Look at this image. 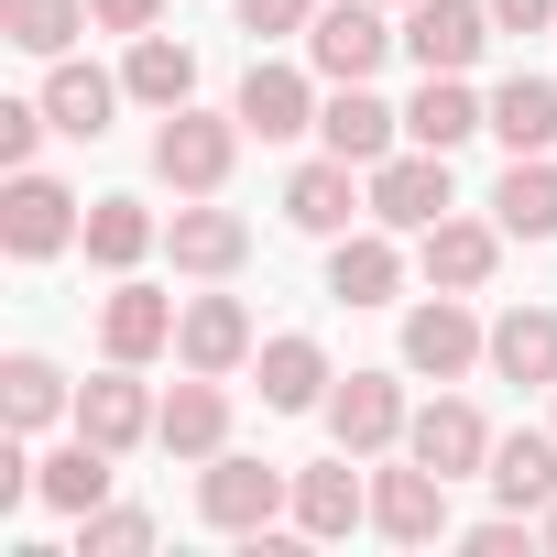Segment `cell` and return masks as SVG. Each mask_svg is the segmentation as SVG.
<instances>
[{
	"label": "cell",
	"instance_id": "obj_1",
	"mask_svg": "<svg viewBox=\"0 0 557 557\" xmlns=\"http://www.w3.org/2000/svg\"><path fill=\"white\" fill-rule=\"evenodd\" d=\"M230 153H240V110H164V132H153V175L175 186V197H219L230 186Z\"/></svg>",
	"mask_w": 557,
	"mask_h": 557
},
{
	"label": "cell",
	"instance_id": "obj_2",
	"mask_svg": "<svg viewBox=\"0 0 557 557\" xmlns=\"http://www.w3.org/2000/svg\"><path fill=\"white\" fill-rule=\"evenodd\" d=\"M66 240H88V208L55 186V175H12V186H0V251H12V262H55Z\"/></svg>",
	"mask_w": 557,
	"mask_h": 557
},
{
	"label": "cell",
	"instance_id": "obj_3",
	"mask_svg": "<svg viewBox=\"0 0 557 557\" xmlns=\"http://www.w3.org/2000/svg\"><path fill=\"white\" fill-rule=\"evenodd\" d=\"M394 45H405V34L383 23V0H318V23H307V66H318L329 88H361Z\"/></svg>",
	"mask_w": 557,
	"mask_h": 557
},
{
	"label": "cell",
	"instance_id": "obj_4",
	"mask_svg": "<svg viewBox=\"0 0 557 557\" xmlns=\"http://www.w3.org/2000/svg\"><path fill=\"white\" fill-rule=\"evenodd\" d=\"M285 503H296V470H273V459H230V448H219V459L197 470V513H208L219 535H262Z\"/></svg>",
	"mask_w": 557,
	"mask_h": 557
},
{
	"label": "cell",
	"instance_id": "obj_5",
	"mask_svg": "<svg viewBox=\"0 0 557 557\" xmlns=\"http://www.w3.org/2000/svg\"><path fill=\"white\" fill-rule=\"evenodd\" d=\"M492 34H503L492 0H405V55H416L426 77H470Z\"/></svg>",
	"mask_w": 557,
	"mask_h": 557
},
{
	"label": "cell",
	"instance_id": "obj_6",
	"mask_svg": "<svg viewBox=\"0 0 557 557\" xmlns=\"http://www.w3.org/2000/svg\"><path fill=\"white\" fill-rule=\"evenodd\" d=\"M470 361H492V329H481V318H470V307L437 285V296L405 318V372H426V383H459Z\"/></svg>",
	"mask_w": 557,
	"mask_h": 557
},
{
	"label": "cell",
	"instance_id": "obj_7",
	"mask_svg": "<svg viewBox=\"0 0 557 557\" xmlns=\"http://www.w3.org/2000/svg\"><path fill=\"white\" fill-rule=\"evenodd\" d=\"M448 208H459V197H448V153L416 143V153H383V164H372V219H383V230H437Z\"/></svg>",
	"mask_w": 557,
	"mask_h": 557
},
{
	"label": "cell",
	"instance_id": "obj_8",
	"mask_svg": "<svg viewBox=\"0 0 557 557\" xmlns=\"http://www.w3.org/2000/svg\"><path fill=\"white\" fill-rule=\"evenodd\" d=\"M405 459H426L437 481H470V470H492V426H481V405H459V394L416 405V416H405Z\"/></svg>",
	"mask_w": 557,
	"mask_h": 557
},
{
	"label": "cell",
	"instance_id": "obj_9",
	"mask_svg": "<svg viewBox=\"0 0 557 557\" xmlns=\"http://www.w3.org/2000/svg\"><path fill=\"white\" fill-rule=\"evenodd\" d=\"M318 143H329L339 164H361V175H372V164L405 143V110H383V99H372V77H361V88H329V99H318Z\"/></svg>",
	"mask_w": 557,
	"mask_h": 557
},
{
	"label": "cell",
	"instance_id": "obj_10",
	"mask_svg": "<svg viewBox=\"0 0 557 557\" xmlns=\"http://www.w3.org/2000/svg\"><path fill=\"white\" fill-rule=\"evenodd\" d=\"M329 437H339L350 459H383V448L405 437V383H394V372H350V383L329 394Z\"/></svg>",
	"mask_w": 557,
	"mask_h": 557
},
{
	"label": "cell",
	"instance_id": "obj_11",
	"mask_svg": "<svg viewBox=\"0 0 557 557\" xmlns=\"http://www.w3.org/2000/svg\"><path fill=\"white\" fill-rule=\"evenodd\" d=\"M372 524L394 535V546H437L448 535V481L416 459V470H372Z\"/></svg>",
	"mask_w": 557,
	"mask_h": 557
},
{
	"label": "cell",
	"instance_id": "obj_12",
	"mask_svg": "<svg viewBox=\"0 0 557 557\" xmlns=\"http://www.w3.org/2000/svg\"><path fill=\"white\" fill-rule=\"evenodd\" d=\"M350 208H372V186H361V164H339V153H318V164H296V175H285V219H296V230H318V240H339V230H350Z\"/></svg>",
	"mask_w": 557,
	"mask_h": 557
},
{
	"label": "cell",
	"instance_id": "obj_13",
	"mask_svg": "<svg viewBox=\"0 0 557 557\" xmlns=\"http://www.w3.org/2000/svg\"><path fill=\"white\" fill-rule=\"evenodd\" d=\"M175 361L230 383V372L251 361V318H240V296H186V318H175Z\"/></svg>",
	"mask_w": 557,
	"mask_h": 557
},
{
	"label": "cell",
	"instance_id": "obj_14",
	"mask_svg": "<svg viewBox=\"0 0 557 557\" xmlns=\"http://www.w3.org/2000/svg\"><path fill=\"white\" fill-rule=\"evenodd\" d=\"M219 437H230V394H219V372H186L153 416V448L164 459H219Z\"/></svg>",
	"mask_w": 557,
	"mask_h": 557
},
{
	"label": "cell",
	"instance_id": "obj_15",
	"mask_svg": "<svg viewBox=\"0 0 557 557\" xmlns=\"http://www.w3.org/2000/svg\"><path fill=\"white\" fill-rule=\"evenodd\" d=\"M240 132H262V143H296V132H318V88H307L296 66L251 55V77H240Z\"/></svg>",
	"mask_w": 557,
	"mask_h": 557
},
{
	"label": "cell",
	"instance_id": "obj_16",
	"mask_svg": "<svg viewBox=\"0 0 557 557\" xmlns=\"http://www.w3.org/2000/svg\"><path fill=\"white\" fill-rule=\"evenodd\" d=\"M416 240H426V285H448V296H481L503 262V219H437Z\"/></svg>",
	"mask_w": 557,
	"mask_h": 557
},
{
	"label": "cell",
	"instance_id": "obj_17",
	"mask_svg": "<svg viewBox=\"0 0 557 557\" xmlns=\"http://www.w3.org/2000/svg\"><path fill=\"white\" fill-rule=\"evenodd\" d=\"M153 416H164V405L132 383V361H110V372L77 394V437H99V448H143V437H153Z\"/></svg>",
	"mask_w": 557,
	"mask_h": 557
},
{
	"label": "cell",
	"instance_id": "obj_18",
	"mask_svg": "<svg viewBox=\"0 0 557 557\" xmlns=\"http://www.w3.org/2000/svg\"><path fill=\"white\" fill-rule=\"evenodd\" d=\"M394 285H405L394 230H339V251H329V296H339V307H394Z\"/></svg>",
	"mask_w": 557,
	"mask_h": 557
},
{
	"label": "cell",
	"instance_id": "obj_19",
	"mask_svg": "<svg viewBox=\"0 0 557 557\" xmlns=\"http://www.w3.org/2000/svg\"><path fill=\"white\" fill-rule=\"evenodd\" d=\"M175 318H186V307H175V296H153V285H121V296H110V307H99V350H110V361H132V372H143V361H153V350H164V339H175Z\"/></svg>",
	"mask_w": 557,
	"mask_h": 557
},
{
	"label": "cell",
	"instance_id": "obj_20",
	"mask_svg": "<svg viewBox=\"0 0 557 557\" xmlns=\"http://www.w3.org/2000/svg\"><path fill=\"white\" fill-rule=\"evenodd\" d=\"M492 372L557 394V307H503V318H492Z\"/></svg>",
	"mask_w": 557,
	"mask_h": 557
},
{
	"label": "cell",
	"instance_id": "obj_21",
	"mask_svg": "<svg viewBox=\"0 0 557 557\" xmlns=\"http://www.w3.org/2000/svg\"><path fill=\"white\" fill-rule=\"evenodd\" d=\"M121 99H132V88H121V77H99V66H77V55H55V77H45V110H55V132H66V143H99Z\"/></svg>",
	"mask_w": 557,
	"mask_h": 557
},
{
	"label": "cell",
	"instance_id": "obj_22",
	"mask_svg": "<svg viewBox=\"0 0 557 557\" xmlns=\"http://www.w3.org/2000/svg\"><path fill=\"white\" fill-rule=\"evenodd\" d=\"M470 132H492V99H470L459 77H426V88L405 99V143H426V153H459Z\"/></svg>",
	"mask_w": 557,
	"mask_h": 557
},
{
	"label": "cell",
	"instance_id": "obj_23",
	"mask_svg": "<svg viewBox=\"0 0 557 557\" xmlns=\"http://www.w3.org/2000/svg\"><path fill=\"white\" fill-rule=\"evenodd\" d=\"M164 251H175V273H240V251H251V230H240V208H175V230H164Z\"/></svg>",
	"mask_w": 557,
	"mask_h": 557
},
{
	"label": "cell",
	"instance_id": "obj_24",
	"mask_svg": "<svg viewBox=\"0 0 557 557\" xmlns=\"http://www.w3.org/2000/svg\"><path fill=\"white\" fill-rule=\"evenodd\" d=\"M110 459H121V448L66 437L55 459H34V503H55V513H99V503H110Z\"/></svg>",
	"mask_w": 557,
	"mask_h": 557
},
{
	"label": "cell",
	"instance_id": "obj_25",
	"mask_svg": "<svg viewBox=\"0 0 557 557\" xmlns=\"http://www.w3.org/2000/svg\"><path fill=\"white\" fill-rule=\"evenodd\" d=\"M296 524H307V535H350V524H372V481L350 470V448H339L329 470H296Z\"/></svg>",
	"mask_w": 557,
	"mask_h": 557
},
{
	"label": "cell",
	"instance_id": "obj_26",
	"mask_svg": "<svg viewBox=\"0 0 557 557\" xmlns=\"http://www.w3.org/2000/svg\"><path fill=\"white\" fill-rule=\"evenodd\" d=\"M492 219H503V240H557V164L513 153L503 186H492Z\"/></svg>",
	"mask_w": 557,
	"mask_h": 557
},
{
	"label": "cell",
	"instance_id": "obj_27",
	"mask_svg": "<svg viewBox=\"0 0 557 557\" xmlns=\"http://www.w3.org/2000/svg\"><path fill=\"white\" fill-rule=\"evenodd\" d=\"M121 88H132L143 110H186V99H197V45H175V34H132Z\"/></svg>",
	"mask_w": 557,
	"mask_h": 557
},
{
	"label": "cell",
	"instance_id": "obj_28",
	"mask_svg": "<svg viewBox=\"0 0 557 557\" xmlns=\"http://www.w3.org/2000/svg\"><path fill=\"white\" fill-rule=\"evenodd\" d=\"M492 492H503V513H546L557 503V437H492Z\"/></svg>",
	"mask_w": 557,
	"mask_h": 557
},
{
	"label": "cell",
	"instance_id": "obj_29",
	"mask_svg": "<svg viewBox=\"0 0 557 557\" xmlns=\"http://www.w3.org/2000/svg\"><path fill=\"white\" fill-rule=\"evenodd\" d=\"M262 405L273 416H307V405H329V350L318 339H262Z\"/></svg>",
	"mask_w": 557,
	"mask_h": 557
},
{
	"label": "cell",
	"instance_id": "obj_30",
	"mask_svg": "<svg viewBox=\"0 0 557 557\" xmlns=\"http://www.w3.org/2000/svg\"><path fill=\"white\" fill-rule=\"evenodd\" d=\"M492 143L503 153H546L557 143V88L546 77H503L492 88Z\"/></svg>",
	"mask_w": 557,
	"mask_h": 557
},
{
	"label": "cell",
	"instance_id": "obj_31",
	"mask_svg": "<svg viewBox=\"0 0 557 557\" xmlns=\"http://www.w3.org/2000/svg\"><path fill=\"white\" fill-rule=\"evenodd\" d=\"M0 416H12V437H45V426L66 416V372L34 361V350H23V361H0Z\"/></svg>",
	"mask_w": 557,
	"mask_h": 557
},
{
	"label": "cell",
	"instance_id": "obj_32",
	"mask_svg": "<svg viewBox=\"0 0 557 557\" xmlns=\"http://www.w3.org/2000/svg\"><path fill=\"white\" fill-rule=\"evenodd\" d=\"M88 23H99L88 0H0V34H12L23 55H45V66H55V55H66Z\"/></svg>",
	"mask_w": 557,
	"mask_h": 557
},
{
	"label": "cell",
	"instance_id": "obj_33",
	"mask_svg": "<svg viewBox=\"0 0 557 557\" xmlns=\"http://www.w3.org/2000/svg\"><path fill=\"white\" fill-rule=\"evenodd\" d=\"M153 240H164V230H153V208H143V197H99V208H88V262L132 273Z\"/></svg>",
	"mask_w": 557,
	"mask_h": 557
},
{
	"label": "cell",
	"instance_id": "obj_34",
	"mask_svg": "<svg viewBox=\"0 0 557 557\" xmlns=\"http://www.w3.org/2000/svg\"><path fill=\"white\" fill-rule=\"evenodd\" d=\"M143 546H153V513H132V503L77 513V557H143Z\"/></svg>",
	"mask_w": 557,
	"mask_h": 557
},
{
	"label": "cell",
	"instance_id": "obj_35",
	"mask_svg": "<svg viewBox=\"0 0 557 557\" xmlns=\"http://www.w3.org/2000/svg\"><path fill=\"white\" fill-rule=\"evenodd\" d=\"M318 23V0H240V34L251 45H273V34H307Z\"/></svg>",
	"mask_w": 557,
	"mask_h": 557
},
{
	"label": "cell",
	"instance_id": "obj_36",
	"mask_svg": "<svg viewBox=\"0 0 557 557\" xmlns=\"http://www.w3.org/2000/svg\"><path fill=\"white\" fill-rule=\"evenodd\" d=\"M88 12H99V34H153L164 0H88Z\"/></svg>",
	"mask_w": 557,
	"mask_h": 557
},
{
	"label": "cell",
	"instance_id": "obj_37",
	"mask_svg": "<svg viewBox=\"0 0 557 557\" xmlns=\"http://www.w3.org/2000/svg\"><path fill=\"white\" fill-rule=\"evenodd\" d=\"M492 23H503V34H546V23H557V0H492Z\"/></svg>",
	"mask_w": 557,
	"mask_h": 557
},
{
	"label": "cell",
	"instance_id": "obj_38",
	"mask_svg": "<svg viewBox=\"0 0 557 557\" xmlns=\"http://www.w3.org/2000/svg\"><path fill=\"white\" fill-rule=\"evenodd\" d=\"M470 546H481V557H513V546H524V513H492V524H470Z\"/></svg>",
	"mask_w": 557,
	"mask_h": 557
},
{
	"label": "cell",
	"instance_id": "obj_39",
	"mask_svg": "<svg viewBox=\"0 0 557 557\" xmlns=\"http://www.w3.org/2000/svg\"><path fill=\"white\" fill-rule=\"evenodd\" d=\"M535 535H546V546H557V503H546V513H535Z\"/></svg>",
	"mask_w": 557,
	"mask_h": 557
},
{
	"label": "cell",
	"instance_id": "obj_40",
	"mask_svg": "<svg viewBox=\"0 0 557 557\" xmlns=\"http://www.w3.org/2000/svg\"><path fill=\"white\" fill-rule=\"evenodd\" d=\"M383 12H405V0H383Z\"/></svg>",
	"mask_w": 557,
	"mask_h": 557
}]
</instances>
